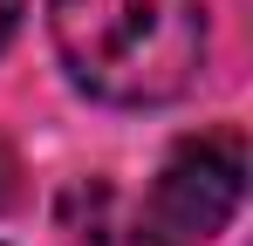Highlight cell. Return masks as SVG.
<instances>
[{
  "label": "cell",
  "instance_id": "1",
  "mask_svg": "<svg viewBox=\"0 0 253 246\" xmlns=\"http://www.w3.org/2000/svg\"><path fill=\"white\" fill-rule=\"evenodd\" d=\"M48 35L83 96L158 110L206 69V0H48Z\"/></svg>",
  "mask_w": 253,
  "mask_h": 246
},
{
  "label": "cell",
  "instance_id": "2",
  "mask_svg": "<svg viewBox=\"0 0 253 246\" xmlns=\"http://www.w3.org/2000/svg\"><path fill=\"white\" fill-rule=\"evenodd\" d=\"M240 192H247V137L233 123L199 130L151 178L144 212H137V240L144 246H206L240 212Z\"/></svg>",
  "mask_w": 253,
  "mask_h": 246
},
{
  "label": "cell",
  "instance_id": "3",
  "mask_svg": "<svg viewBox=\"0 0 253 246\" xmlns=\"http://www.w3.org/2000/svg\"><path fill=\"white\" fill-rule=\"evenodd\" d=\"M21 199V158H14V144L0 137V212Z\"/></svg>",
  "mask_w": 253,
  "mask_h": 246
},
{
  "label": "cell",
  "instance_id": "4",
  "mask_svg": "<svg viewBox=\"0 0 253 246\" xmlns=\"http://www.w3.org/2000/svg\"><path fill=\"white\" fill-rule=\"evenodd\" d=\"M21 14H28V0H0V48L21 35Z\"/></svg>",
  "mask_w": 253,
  "mask_h": 246
}]
</instances>
